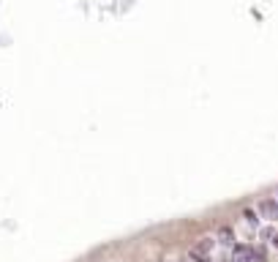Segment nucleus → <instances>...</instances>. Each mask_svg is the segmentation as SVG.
Returning a JSON list of instances; mask_svg holds the SVG:
<instances>
[{
  "instance_id": "1",
  "label": "nucleus",
  "mask_w": 278,
  "mask_h": 262,
  "mask_svg": "<svg viewBox=\"0 0 278 262\" xmlns=\"http://www.w3.org/2000/svg\"><path fill=\"white\" fill-rule=\"evenodd\" d=\"M257 213L262 216L265 224H276L278 221V200L276 197H265V200L257 202Z\"/></svg>"
},
{
  "instance_id": "2",
  "label": "nucleus",
  "mask_w": 278,
  "mask_h": 262,
  "mask_svg": "<svg viewBox=\"0 0 278 262\" xmlns=\"http://www.w3.org/2000/svg\"><path fill=\"white\" fill-rule=\"evenodd\" d=\"M213 252H218V241H216V238H202V243H196V246H194L191 257H194L196 262H202V260H210Z\"/></svg>"
},
{
  "instance_id": "3",
  "label": "nucleus",
  "mask_w": 278,
  "mask_h": 262,
  "mask_svg": "<svg viewBox=\"0 0 278 262\" xmlns=\"http://www.w3.org/2000/svg\"><path fill=\"white\" fill-rule=\"evenodd\" d=\"M240 224L246 227L248 232H254V235H257V232H259V227H262L265 221H262V216L257 213V208H246V211L240 213Z\"/></svg>"
},
{
  "instance_id": "4",
  "label": "nucleus",
  "mask_w": 278,
  "mask_h": 262,
  "mask_svg": "<svg viewBox=\"0 0 278 262\" xmlns=\"http://www.w3.org/2000/svg\"><path fill=\"white\" fill-rule=\"evenodd\" d=\"M216 241H218V249H221V252H229V249L237 243V238H235V230H232V227H224V230L216 235Z\"/></svg>"
},
{
  "instance_id": "5",
  "label": "nucleus",
  "mask_w": 278,
  "mask_h": 262,
  "mask_svg": "<svg viewBox=\"0 0 278 262\" xmlns=\"http://www.w3.org/2000/svg\"><path fill=\"white\" fill-rule=\"evenodd\" d=\"M268 246H270V249H276V252H278V232H276L273 238H270V243H268Z\"/></svg>"
},
{
  "instance_id": "6",
  "label": "nucleus",
  "mask_w": 278,
  "mask_h": 262,
  "mask_svg": "<svg viewBox=\"0 0 278 262\" xmlns=\"http://www.w3.org/2000/svg\"><path fill=\"white\" fill-rule=\"evenodd\" d=\"M276 200H278V194H276Z\"/></svg>"
}]
</instances>
